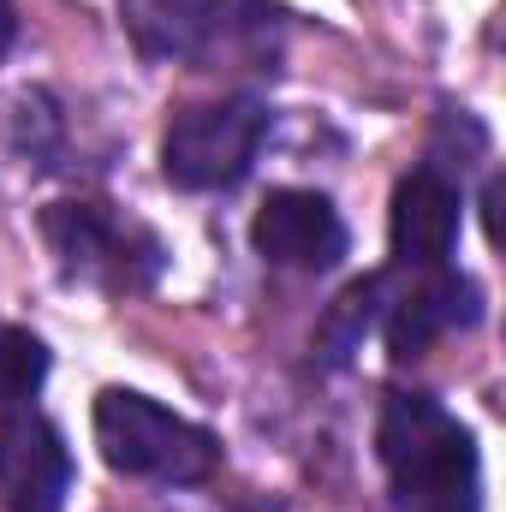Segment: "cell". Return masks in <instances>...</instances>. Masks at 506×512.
Returning <instances> with one entry per match:
<instances>
[{
  "label": "cell",
  "mask_w": 506,
  "mask_h": 512,
  "mask_svg": "<svg viewBox=\"0 0 506 512\" xmlns=\"http://www.w3.org/2000/svg\"><path fill=\"white\" fill-rule=\"evenodd\" d=\"M131 42L179 66H268L280 54V12L268 0H120Z\"/></svg>",
  "instance_id": "cell-2"
},
{
  "label": "cell",
  "mask_w": 506,
  "mask_h": 512,
  "mask_svg": "<svg viewBox=\"0 0 506 512\" xmlns=\"http://www.w3.org/2000/svg\"><path fill=\"white\" fill-rule=\"evenodd\" d=\"M48 251L60 256V268L72 280H96V286H149L161 268V245L131 227L120 215H108L102 203H54L42 215Z\"/></svg>",
  "instance_id": "cell-5"
},
{
  "label": "cell",
  "mask_w": 506,
  "mask_h": 512,
  "mask_svg": "<svg viewBox=\"0 0 506 512\" xmlns=\"http://www.w3.org/2000/svg\"><path fill=\"white\" fill-rule=\"evenodd\" d=\"M459 227H465V197H459V185L441 167H417V173L399 179L393 221H387L399 268H411V274L447 268V256L459 245Z\"/></svg>",
  "instance_id": "cell-8"
},
{
  "label": "cell",
  "mask_w": 506,
  "mask_h": 512,
  "mask_svg": "<svg viewBox=\"0 0 506 512\" xmlns=\"http://www.w3.org/2000/svg\"><path fill=\"white\" fill-rule=\"evenodd\" d=\"M48 382V346L24 328H6L0 322V417L6 411H24Z\"/></svg>",
  "instance_id": "cell-10"
},
{
  "label": "cell",
  "mask_w": 506,
  "mask_h": 512,
  "mask_svg": "<svg viewBox=\"0 0 506 512\" xmlns=\"http://www.w3.org/2000/svg\"><path fill=\"white\" fill-rule=\"evenodd\" d=\"M12 30H18V18H12V0H0V54L12 48Z\"/></svg>",
  "instance_id": "cell-12"
},
{
  "label": "cell",
  "mask_w": 506,
  "mask_h": 512,
  "mask_svg": "<svg viewBox=\"0 0 506 512\" xmlns=\"http://www.w3.org/2000/svg\"><path fill=\"white\" fill-rule=\"evenodd\" d=\"M96 447L120 477L161 483V489H191L221 465V447L209 429H197L191 417H179L131 387H108L96 399Z\"/></svg>",
  "instance_id": "cell-3"
},
{
  "label": "cell",
  "mask_w": 506,
  "mask_h": 512,
  "mask_svg": "<svg viewBox=\"0 0 506 512\" xmlns=\"http://www.w3.org/2000/svg\"><path fill=\"white\" fill-rule=\"evenodd\" d=\"M72 495V453L66 435L36 411L0 417V507L6 512H60Z\"/></svg>",
  "instance_id": "cell-6"
},
{
  "label": "cell",
  "mask_w": 506,
  "mask_h": 512,
  "mask_svg": "<svg viewBox=\"0 0 506 512\" xmlns=\"http://www.w3.org/2000/svg\"><path fill=\"white\" fill-rule=\"evenodd\" d=\"M251 245L274 268L322 274L346 256V221L322 191H268L251 221Z\"/></svg>",
  "instance_id": "cell-7"
},
{
  "label": "cell",
  "mask_w": 506,
  "mask_h": 512,
  "mask_svg": "<svg viewBox=\"0 0 506 512\" xmlns=\"http://www.w3.org/2000/svg\"><path fill=\"white\" fill-rule=\"evenodd\" d=\"M477 322V286L453 268H429L411 280V292H399L387 310H381V328H387V352L393 364L405 358H423L429 340H441L447 328H471Z\"/></svg>",
  "instance_id": "cell-9"
},
{
  "label": "cell",
  "mask_w": 506,
  "mask_h": 512,
  "mask_svg": "<svg viewBox=\"0 0 506 512\" xmlns=\"http://www.w3.org/2000/svg\"><path fill=\"white\" fill-rule=\"evenodd\" d=\"M268 137V108L256 96H233V102H209V108H185L167 143H161V173L179 191H227L251 173L256 149Z\"/></svg>",
  "instance_id": "cell-4"
},
{
  "label": "cell",
  "mask_w": 506,
  "mask_h": 512,
  "mask_svg": "<svg viewBox=\"0 0 506 512\" xmlns=\"http://www.w3.org/2000/svg\"><path fill=\"white\" fill-rule=\"evenodd\" d=\"M387 512H477L483 465L477 435L429 393H387L376 423Z\"/></svg>",
  "instance_id": "cell-1"
},
{
  "label": "cell",
  "mask_w": 506,
  "mask_h": 512,
  "mask_svg": "<svg viewBox=\"0 0 506 512\" xmlns=\"http://www.w3.org/2000/svg\"><path fill=\"white\" fill-rule=\"evenodd\" d=\"M376 310H381V280H358V286H346V292L334 298L328 322H322V346H328L334 358H346V352L370 334Z\"/></svg>",
  "instance_id": "cell-11"
}]
</instances>
